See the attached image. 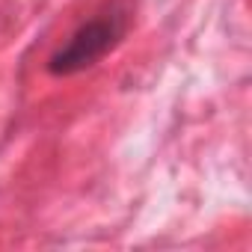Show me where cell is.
<instances>
[{"label":"cell","instance_id":"obj_1","mask_svg":"<svg viewBox=\"0 0 252 252\" xmlns=\"http://www.w3.org/2000/svg\"><path fill=\"white\" fill-rule=\"evenodd\" d=\"M128 33V15L125 9L113 6L110 12L89 18L86 24H80L65 45H60L51 60H48V71L54 77H71L80 74L86 68H92L95 63H101Z\"/></svg>","mask_w":252,"mask_h":252}]
</instances>
